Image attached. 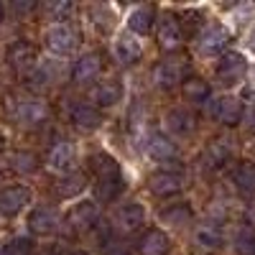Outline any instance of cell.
I'll return each instance as SVG.
<instances>
[{"mask_svg":"<svg viewBox=\"0 0 255 255\" xmlns=\"http://www.w3.org/2000/svg\"><path fill=\"white\" fill-rule=\"evenodd\" d=\"M197 115L191 108L186 105H176V108H168L163 115V133L171 135V138H189L197 133Z\"/></svg>","mask_w":255,"mask_h":255,"instance_id":"7402d4cb","label":"cell"},{"mask_svg":"<svg viewBox=\"0 0 255 255\" xmlns=\"http://www.w3.org/2000/svg\"><path fill=\"white\" fill-rule=\"evenodd\" d=\"M230 181L243 197H255V161L240 158L230 168Z\"/></svg>","mask_w":255,"mask_h":255,"instance_id":"f546056e","label":"cell"},{"mask_svg":"<svg viewBox=\"0 0 255 255\" xmlns=\"http://www.w3.org/2000/svg\"><path fill=\"white\" fill-rule=\"evenodd\" d=\"M38 61H41V46L26 36H15L3 46V64L20 79L28 77Z\"/></svg>","mask_w":255,"mask_h":255,"instance_id":"52a82bcc","label":"cell"},{"mask_svg":"<svg viewBox=\"0 0 255 255\" xmlns=\"http://www.w3.org/2000/svg\"><path fill=\"white\" fill-rule=\"evenodd\" d=\"M194 243L202 248V250H222L225 248V230L222 225H215V222H204V225H197L194 227Z\"/></svg>","mask_w":255,"mask_h":255,"instance_id":"4dcf8cb0","label":"cell"},{"mask_svg":"<svg viewBox=\"0 0 255 255\" xmlns=\"http://www.w3.org/2000/svg\"><path fill=\"white\" fill-rule=\"evenodd\" d=\"M110 56L118 67L123 69H130V67H138L145 56V46L140 44V38L133 36L130 31H120L113 44H110Z\"/></svg>","mask_w":255,"mask_h":255,"instance_id":"d6986e66","label":"cell"},{"mask_svg":"<svg viewBox=\"0 0 255 255\" xmlns=\"http://www.w3.org/2000/svg\"><path fill=\"white\" fill-rule=\"evenodd\" d=\"M156 23H158V8L156 5H135L125 18V31H130L133 36L138 38H145L156 31Z\"/></svg>","mask_w":255,"mask_h":255,"instance_id":"484cf974","label":"cell"},{"mask_svg":"<svg viewBox=\"0 0 255 255\" xmlns=\"http://www.w3.org/2000/svg\"><path fill=\"white\" fill-rule=\"evenodd\" d=\"M156 41H158V49L166 51L168 56L179 54L186 46V28L181 23L179 13H163L158 15V23H156Z\"/></svg>","mask_w":255,"mask_h":255,"instance_id":"e0dca14e","label":"cell"},{"mask_svg":"<svg viewBox=\"0 0 255 255\" xmlns=\"http://www.w3.org/2000/svg\"><path fill=\"white\" fill-rule=\"evenodd\" d=\"M145 156L158 163H179V143L163 130H153L145 138Z\"/></svg>","mask_w":255,"mask_h":255,"instance_id":"cb8c5ba5","label":"cell"},{"mask_svg":"<svg viewBox=\"0 0 255 255\" xmlns=\"http://www.w3.org/2000/svg\"><path fill=\"white\" fill-rule=\"evenodd\" d=\"M44 166L49 171H54L56 176H67L72 171H79V148L69 135H54L46 156H44Z\"/></svg>","mask_w":255,"mask_h":255,"instance_id":"30bf717a","label":"cell"},{"mask_svg":"<svg viewBox=\"0 0 255 255\" xmlns=\"http://www.w3.org/2000/svg\"><path fill=\"white\" fill-rule=\"evenodd\" d=\"M105 74V54L100 49L82 51L69 67V84L77 90H92Z\"/></svg>","mask_w":255,"mask_h":255,"instance_id":"9c48e42d","label":"cell"},{"mask_svg":"<svg viewBox=\"0 0 255 255\" xmlns=\"http://www.w3.org/2000/svg\"><path fill=\"white\" fill-rule=\"evenodd\" d=\"M36 255H67V250L59 248V245H49V248H44V250H38Z\"/></svg>","mask_w":255,"mask_h":255,"instance_id":"ab89813d","label":"cell"},{"mask_svg":"<svg viewBox=\"0 0 255 255\" xmlns=\"http://www.w3.org/2000/svg\"><path fill=\"white\" fill-rule=\"evenodd\" d=\"M232 158H235V140L227 138V135H220V138H212V140L204 145V158H202V163L209 166L212 171H217V168L230 166Z\"/></svg>","mask_w":255,"mask_h":255,"instance_id":"d4e9b609","label":"cell"},{"mask_svg":"<svg viewBox=\"0 0 255 255\" xmlns=\"http://www.w3.org/2000/svg\"><path fill=\"white\" fill-rule=\"evenodd\" d=\"M232 250L238 255H255V227L253 225H240L232 232Z\"/></svg>","mask_w":255,"mask_h":255,"instance_id":"e575fe53","label":"cell"},{"mask_svg":"<svg viewBox=\"0 0 255 255\" xmlns=\"http://www.w3.org/2000/svg\"><path fill=\"white\" fill-rule=\"evenodd\" d=\"M248 74H250V61L238 49L227 51L215 64V82L220 84L222 90H235V87H240V84H245Z\"/></svg>","mask_w":255,"mask_h":255,"instance_id":"5bb4252c","label":"cell"},{"mask_svg":"<svg viewBox=\"0 0 255 255\" xmlns=\"http://www.w3.org/2000/svg\"><path fill=\"white\" fill-rule=\"evenodd\" d=\"M100 222L102 207L97 199H77L74 204H69V209H64V232L67 235H92Z\"/></svg>","mask_w":255,"mask_h":255,"instance_id":"8992f818","label":"cell"},{"mask_svg":"<svg viewBox=\"0 0 255 255\" xmlns=\"http://www.w3.org/2000/svg\"><path fill=\"white\" fill-rule=\"evenodd\" d=\"M235 33L222 20H209V23L194 36V51L202 59H222L227 51H232Z\"/></svg>","mask_w":255,"mask_h":255,"instance_id":"277c9868","label":"cell"},{"mask_svg":"<svg viewBox=\"0 0 255 255\" xmlns=\"http://www.w3.org/2000/svg\"><path fill=\"white\" fill-rule=\"evenodd\" d=\"M87 171L95 176V199L100 204H113L125 194V176L120 161L108 151H95L87 156Z\"/></svg>","mask_w":255,"mask_h":255,"instance_id":"7a4b0ae2","label":"cell"},{"mask_svg":"<svg viewBox=\"0 0 255 255\" xmlns=\"http://www.w3.org/2000/svg\"><path fill=\"white\" fill-rule=\"evenodd\" d=\"M64 79H69V67L64 59H54V56H41V61L33 67V72L28 77H23V90L31 95L44 97L49 90L59 87Z\"/></svg>","mask_w":255,"mask_h":255,"instance_id":"3957f363","label":"cell"},{"mask_svg":"<svg viewBox=\"0 0 255 255\" xmlns=\"http://www.w3.org/2000/svg\"><path fill=\"white\" fill-rule=\"evenodd\" d=\"M255 15V5L245 3V5H238V8H232V18L238 20V23H248V20Z\"/></svg>","mask_w":255,"mask_h":255,"instance_id":"8d00e7d4","label":"cell"},{"mask_svg":"<svg viewBox=\"0 0 255 255\" xmlns=\"http://www.w3.org/2000/svg\"><path fill=\"white\" fill-rule=\"evenodd\" d=\"M105 255H130V250L123 248L120 243H110L108 248H105Z\"/></svg>","mask_w":255,"mask_h":255,"instance_id":"f35d334b","label":"cell"},{"mask_svg":"<svg viewBox=\"0 0 255 255\" xmlns=\"http://www.w3.org/2000/svg\"><path fill=\"white\" fill-rule=\"evenodd\" d=\"M171 248H174L171 235H168L163 227H158V225L145 227L140 232L138 243H135L138 255H168V253H171Z\"/></svg>","mask_w":255,"mask_h":255,"instance_id":"603a6c76","label":"cell"},{"mask_svg":"<svg viewBox=\"0 0 255 255\" xmlns=\"http://www.w3.org/2000/svg\"><path fill=\"white\" fill-rule=\"evenodd\" d=\"M90 186V179L84 171H72L67 176H56L54 181V194L59 202H77L82 199V194L87 191Z\"/></svg>","mask_w":255,"mask_h":255,"instance_id":"83f0119b","label":"cell"},{"mask_svg":"<svg viewBox=\"0 0 255 255\" xmlns=\"http://www.w3.org/2000/svg\"><path fill=\"white\" fill-rule=\"evenodd\" d=\"M33 15H41V3H36V0H13V3H8V18L18 20V23Z\"/></svg>","mask_w":255,"mask_h":255,"instance_id":"d590c367","label":"cell"},{"mask_svg":"<svg viewBox=\"0 0 255 255\" xmlns=\"http://www.w3.org/2000/svg\"><path fill=\"white\" fill-rule=\"evenodd\" d=\"M33 189L31 184L13 181L0 186V220L13 222L20 215H28V209L33 207Z\"/></svg>","mask_w":255,"mask_h":255,"instance_id":"7c38bea8","label":"cell"},{"mask_svg":"<svg viewBox=\"0 0 255 255\" xmlns=\"http://www.w3.org/2000/svg\"><path fill=\"white\" fill-rule=\"evenodd\" d=\"M3 171H5V168H3V161H0V179H3Z\"/></svg>","mask_w":255,"mask_h":255,"instance_id":"7bdbcfd3","label":"cell"},{"mask_svg":"<svg viewBox=\"0 0 255 255\" xmlns=\"http://www.w3.org/2000/svg\"><path fill=\"white\" fill-rule=\"evenodd\" d=\"M245 100L238 97V95H232V92H222V95H215L209 102H207V115L215 120L217 125L222 128H238L243 125L245 120Z\"/></svg>","mask_w":255,"mask_h":255,"instance_id":"9a60e30c","label":"cell"},{"mask_svg":"<svg viewBox=\"0 0 255 255\" xmlns=\"http://www.w3.org/2000/svg\"><path fill=\"white\" fill-rule=\"evenodd\" d=\"M82 36L72 23H61V26H46L41 31V49H46L49 56L54 59H69L72 54L79 51Z\"/></svg>","mask_w":255,"mask_h":255,"instance_id":"8fae6325","label":"cell"},{"mask_svg":"<svg viewBox=\"0 0 255 255\" xmlns=\"http://www.w3.org/2000/svg\"><path fill=\"white\" fill-rule=\"evenodd\" d=\"M243 125H245V130H248L250 135H255V105H250V108L245 110V120H243Z\"/></svg>","mask_w":255,"mask_h":255,"instance_id":"74e56055","label":"cell"},{"mask_svg":"<svg viewBox=\"0 0 255 255\" xmlns=\"http://www.w3.org/2000/svg\"><path fill=\"white\" fill-rule=\"evenodd\" d=\"M3 118L18 130H44L51 123V105L46 97L26 90H10L3 95Z\"/></svg>","mask_w":255,"mask_h":255,"instance_id":"6da1fadb","label":"cell"},{"mask_svg":"<svg viewBox=\"0 0 255 255\" xmlns=\"http://www.w3.org/2000/svg\"><path fill=\"white\" fill-rule=\"evenodd\" d=\"M0 59H3V44H0Z\"/></svg>","mask_w":255,"mask_h":255,"instance_id":"ee69618b","label":"cell"},{"mask_svg":"<svg viewBox=\"0 0 255 255\" xmlns=\"http://www.w3.org/2000/svg\"><path fill=\"white\" fill-rule=\"evenodd\" d=\"M67 255H92L87 248H72V250H67Z\"/></svg>","mask_w":255,"mask_h":255,"instance_id":"b9f144b4","label":"cell"},{"mask_svg":"<svg viewBox=\"0 0 255 255\" xmlns=\"http://www.w3.org/2000/svg\"><path fill=\"white\" fill-rule=\"evenodd\" d=\"M181 97L186 102V108H207V102L215 97L212 95V82H207L204 77L191 74L181 87Z\"/></svg>","mask_w":255,"mask_h":255,"instance_id":"f1b7e54d","label":"cell"},{"mask_svg":"<svg viewBox=\"0 0 255 255\" xmlns=\"http://www.w3.org/2000/svg\"><path fill=\"white\" fill-rule=\"evenodd\" d=\"M145 220H148V212L138 199H125L120 202L113 215H110V230L113 235L125 238V235H135V232L145 230Z\"/></svg>","mask_w":255,"mask_h":255,"instance_id":"4fadbf2b","label":"cell"},{"mask_svg":"<svg viewBox=\"0 0 255 255\" xmlns=\"http://www.w3.org/2000/svg\"><path fill=\"white\" fill-rule=\"evenodd\" d=\"M189 77H191V64L186 56H179V54L163 56L151 67V84L161 92L181 90Z\"/></svg>","mask_w":255,"mask_h":255,"instance_id":"5b68a950","label":"cell"},{"mask_svg":"<svg viewBox=\"0 0 255 255\" xmlns=\"http://www.w3.org/2000/svg\"><path fill=\"white\" fill-rule=\"evenodd\" d=\"M87 18H90V26L95 28V33L100 38H108L115 28V8L113 5H90L87 8Z\"/></svg>","mask_w":255,"mask_h":255,"instance_id":"d6a6232c","label":"cell"},{"mask_svg":"<svg viewBox=\"0 0 255 255\" xmlns=\"http://www.w3.org/2000/svg\"><path fill=\"white\" fill-rule=\"evenodd\" d=\"M3 168L15 176H36L44 168V156L36 153L33 148H10L3 153Z\"/></svg>","mask_w":255,"mask_h":255,"instance_id":"44dd1931","label":"cell"},{"mask_svg":"<svg viewBox=\"0 0 255 255\" xmlns=\"http://www.w3.org/2000/svg\"><path fill=\"white\" fill-rule=\"evenodd\" d=\"M41 15H44L46 26H61V23H72L77 15V5L69 0H54V3L41 5Z\"/></svg>","mask_w":255,"mask_h":255,"instance_id":"1f68e13d","label":"cell"},{"mask_svg":"<svg viewBox=\"0 0 255 255\" xmlns=\"http://www.w3.org/2000/svg\"><path fill=\"white\" fill-rule=\"evenodd\" d=\"M26 230L31 238H54L64 232V209L54 202H36L26 215Z\"/></svg>","mask_w":255,"mask_h":255,"instance_id":"ba28073f","label":"cell"},{"mask_svg":"<svg viewBox=\"0 0 255 255\" xmlns=\"http://www.w3.org/2000/svg\"><path fill=\"white\" fill-rule=\"evenodd\" d=\"M125 84L120 77H102L95 87L87 92V100L95 105L97 110L108 113V110H115L118 105L125 100Z\"/></svg>","mask_w":255,"mask_h":255,"instance_id":"ffe728a7","label":"cell"},{"mask_svg":"<svg viewBox=\"0 0 255 255\" xmlns=\"http://www.w3.org/2000/svg\"><path fill=\"white\" fill-rule=\"evenodd\" d=\"M64 115H67L69 125L79 133H95L105 125V113L97 110L90 100H82V97L64 100Z\"/></svg>","mask_w":255,"mask_h":255,"instance_id":"2e32d148","label":"cell"},{"mask_svg":"<svg viewBox=\"0 0 255 255\" xmlns=\"http://www.w3.org/2000/svg\"><path fill=\"white\" fill-rule=\"evenodd\" d=\"M158 222L166 225V227H174V230H184L194 222V207L186 199L168 202L158 209Z\"/></svg>","mask_w":255,"mask_h":255,"instance_id":"4316f807","label":"cell"},{"mask_svg":"<svg viewBox=\"0 0 255 255\" xmlns=\"http://www.w3.org/2000/svg\"><path fill=\"white\" fill-rule=\"evenodd\" d=\"M5 20H8V5L3 3V0H0V26H3Z\"/></svg>","mask_w":255,"mask_h":255,"instance_id":"60d3db41","label":"cell"},{"mask_svg":"<svg viewBox=\"0 0 255 255\" xmlns=\"http://www.w3.org/2000/svg\"><path fill=\"white\" fill-rule=\"evenodd\" d=\"M33 238L31 235H10L0 238V255H33Z\"/></svg>","mask_w":255,"mask_h":255,"instance_id":"836d02e7","label":"cell"},{"mask_svg":"<svg viewBox=\"0 0 255 255\" xmlns=\"http://www.w3.org/2000/svg\"><path fill=\"white\" fill-rule=\"evenodd\" d=\"M186 189V174L184 168H158L148 176V191L156 197V199H166V202H174L176 197L184 194Z\"/></svg>","mask_w":255,"mask_h":255,"instance_id":"ac0fdd59","label":"cell"}]
</instances>
